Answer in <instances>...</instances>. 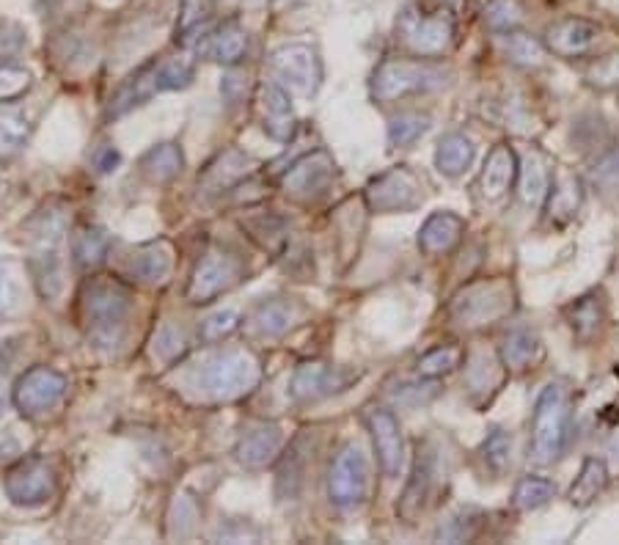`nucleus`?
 I'll use <instances>...</instances> for the list:
<instances>
[{
	"mask_svg": "<svg viewBox=\"0 0 619 545\" xmlns=\"http://www.w3.org/2000/svg\"><path fill=\"white\" fill-rule=\"evenodd\" d=\"M267 64H270V72L287 92L300 94V97H311L320 88L322 64L311 44H281V47L273 50Z\"/></svg>",
	"mask_w": 619,
	"mask_h": 545,
	"instance_id": "nucleus-11",
	"label": "nucleus"
},
{
	"mask_svg": "<svg viewBox=\"0 0 619 545\" xmlns=\"http://www.w3.org/2000/svg\"><path fill=\"white\" fill-rule=\"evenodd\" d=\"M3 488L9 502L17 504V507H42L55 496L58 477H55V469L47 463V458L31 455V458L17 460L6 471Z\"/></svg>",
	"mask_w": 619,
	"mask_h": 545,
	"instance_id": "nucleus-10",
	"label": "nucleus"
},
{
	"mask_svg": "<svg viewBox=\"0 0 619 545\" xmlns=\"http://www.w3.org/2000/svg\"><path fill=\"white\" fill-rule=\"evenodd\" d=\"M193 77H196V66H193V61L180 58V55L152 61V64L141 66L130 81L121 83L119 92L110 97L105 116H108V119H119V116L147 105L154 94L188 88L193 83Z\"/></svg>",
	"mask_w": 619,
	"mask_h": 545,
	"instance_id": "nucleus-2",
	"label": "nucleus"
},
{
	"mask_svg": "<svg viewBox=\"0 0 619 545\" xmlns=\"http://www.w3.org/2000/svg\"><path fill=\"white\" fill-rule=\"evenodd\" d=\"M587 83L589 86L600 88V92L619 88V53H611L606 55V58L595 61L587 72Z\"/></svg>",
	"mask_w": 619,
	"mask_h": 545,
	"instance_id": "nucleus-49",
	"label": "nucleus"
},
{
	"mask_svg": "<svg viewBox=\"0 0 619 545\" xmlns=\"http://www.w3.org/2000/svg\"><path fill=\"white\" fill-rule=\"evenodd\" d=\"M366 207L372 213H410L424 202L421 180L405 165L375 177L364 191Z\"/></svg>",
	"mask_w": 619,
	"mask_h": 545,
	"instance_id": "nucleus-13",
	"label": "nucleus"
},
{
	"mask_svg": "<svg viewBox=\"0 0 619 545\" xmlns=\"http://www.w3.org/2000/svg\"><path fill=\"white\" fill-rule=\"evenodd\" d=\"M366 427L372 432V444H375V455L383 474L388 480H397L405 463V438L397 416L386 408H372L366 414Z\"/></svg>",
	"mask_w": 619,
	"mask_h": 545,
	"instance_id": "nucleus-18",
	"label": "nucleus"
},
{
	"mask_svg": "<svg viewBox=\"0 0 619 545\" xmlns=\"http://www.w3.org/2000/svg\"><path fill=\"white\" fill-rule=\"evenodd\" d=\"M110 252V237L108 232L99 229V226H81L72 237V254H75L77 268L92 270L97 265L105 263Z\"/></svg>",
	"mask_w": 619,
	"mask_h": 545,
	"instance_id": "nucleus-36",
	"label": "nucleus"
},
{
	"mask_svg": "<svg viewBox=\"0 0 619 545\" xmlns=\"http://www.w3.org/2000/svg\"><path fill=\"white\" fill-rule=\"evenodd\" d=\"M462 359H466V353L460 348H455V344H438V348H433L418 359L416 372L421 381H427V377L429 381H438V377L455 372L462 364Z\"/></svg>",
	"mask_w": 619,
	"mask_h": 545,
	"instance_id": "nucleus-38",
	"label": "nucleus"
},
{
	"mask_svg": "<svg viewBox=\"0 0 619 545\" xmlns=\"http://www.w3.org/2000/svg\"><path fill=\"white\" fill-rule=\"evenodd\" d=\"M254 160L248 154L237 152V149H228V152L217 154L210 165L204 169V174L199 177V191L206 196H215V193L228 191L232 185H237L245 174L250 171Z\"/></svg>",
	"mask_w": 619,
	"mask_h": 545,
	"instance_id": "nucleus-24",
	"label": "nucleus"
},
{
	"mask_svg": "<svg viewBox=\"0 0 619 545\" xmlns=\"http://www.w3.org/2000/svg\"><path fill=\"white\" fill-rule=\"evenodd\" d=\"M515 309V289L506 278H488L462 289L449 306V317L455 325L466 331H479L493 322L504 320Z\"/></svg>",
	"mask_w": 619,
	"mask_h": 545,
	"instance_id": "nucleus-5",
	"label": "nucleus"
},
{
	"mask_svg": "<svg viewBox=\"0 0 619 545\" xmlns=\"http://www.w3.org/2000/svg\"><path fill=\"white\" fill-rule=\"evenodd\" d=\"M64 246H66V218L61 213H44L33 226L31 257H28V270H31L33 284L39 295L47 300L58 298L64 289Z\"/></svg>",
	"mask_w": 619,
	"mask_h": 545,
	"instance_id": "nucleus-4",
	"label": "nucleus"
},
{
	"mask_svg": "<svg viewBox=\"0 0 619 545\" xmlns=\"http://www.w3.org/2000/svg\"><path fill=\"white\" fill-rule=\"evenodd\" d=\"M593 174H595V182H600L606 191H619V149L606 152L604 158L595 163Z\"/></svg>",
	"mask_w": 619,
	"mask_h": 545,
	"instance_id": "nucleus-53",
	"label": "nucleus"
},
{
	"mask_svg": "<svg viewBox=\"0 0 619 545\" xmlns=\"http://www.w3.org/2000/svg\"><path fill=\"white\" fill-rule=\"evenodd\" d=\"M31 138V119L11 103H0V163L22 152Z\"/></svg>",
	"mask_w": 619,
	"mask_h": 545,
	"instance_id": "nucleus-30",
	"label": "nucleus"
},
{
	"mask_svg": "<svg viewBox=\"0 0 619 545\" xmlns=\"http://www.w3.org/2000/svg\"><path fill=\"white\" fill-rule=\"evenodd\" d=\"M11 383H9V359H3V350H0V416L6 414L9 408V397H11Z\"/></svg>",
	"mask_w": 619,
	"mask_h": 545,
	"instance_id": "nucleus-55",
	"label": "nucleus"
},
{
	"mask_svg": "<svg viewBox=\"0 0 619 545\" xmlns=\"http://www.w3.org/2000/svg\"><path fill=\"white\" fill-rule=\"evenodd\" d=\"M606 485H609V469H606V460L587 458L584 460L581 471H578L576 482H573L570 493H567V499H570L573 507H589V504L598 502V496L606 491Z\"/></svg>",
	"mask_w": 619,
	"mask_h": 545,
	"instance_id": "nucleus-32",
	"label": "nucleus"
},
{
	"mask_svg": "<svg viewBox=\"0 0 619 545\" xmlns=\"http://www.w3.org/2000/svg\"><path fill=\"white\" fill-rule=\"evenodd\" d=\"M243 278V263L232 254H206L202 263L193 270L191 284H188V300L193 306L212 303L217 295L228 292L234 284Z\"/></svg>",
	"mask_w": 619,
	"mask_h": 545,
	"instance_id": "nucleus-16",
	"label": "nucleus"
},
{
	"mask_svg": "<svg viewBox=\"0 0 619 545\" xmlns=\"http://www.w3.org/2000/svg\"><path fill=\"white\" fill-rule=\"evenodd\" d=\"M581 180L576 174H567V171H554V180H551V191H548V213L551 218L565 221L570 215H576V210L581 207Z\"/></svg>",
	"mask_w": 619,
	"mask_h": 545,
	"instance_id": "nucleus-34",
	"label": "nucleus"
},
{
	"mask_svg": "<svg viewBox=\"0 0 619 545\" xmlns=\"http://www.w3.org/2000/svg\"><path fill=\"white\" fill-rule=\"evenodd\" d=\"M446 77L449 75L429 61L388 58L377 66L375 77H372V97L377 103H397V99L410 97V94L444 88Z\"/></svg>",
	"mask_w": 619,
	"mask_h": 545,
	"instance_id": "nucleus-7",
	"label": "nucleus"
},
{
	"mask_svg": "<svg viewBox=\"0 0 619 545\" xmlns=\"http://www.w3.org/2000/svg\"><path fill=\"white\" fill-rule=\"evenodd\" d=\"M611 452H615V455H617V460H619V432H617L615 441H611Z\"/></svg>",
	"mask_w": 619,
	"mask_h": 545,
	"instance_id": "nucleus-56",
	"label": "nucleus"
},
{
	"mask_svg": "<svg viewBox=\"0 0 619 545\" xmlns=\"http://www.w3.org/2000/svg\"><path fill=\"white\" fill-rule=\"evenodd\" d=\"M66 394V377L61 372L50 370V366H33V370L22 372L17 377L14 388H11V403L28 419L50 414L58 408V403Z\"/></svg>",
	"mask_w": 619,
	"mask_h": 545,
	"instance_id": "nucleus-12",
	"label": "nucleus"
},
{
	"mask_svg": "<svg viewBox=\"0 0 619 545\" xmlns=\"http://www.w3.org/2000/svg\"><path fill=\"white\" fill-rule=\"evenodd\" d=\"M22 309V278L11 263H0V320Z\"/></svg>",
	"mask_w": 619,
	"mask_h": 545,
	"instance_id": "nucleus-45",
	"label": "nucleus"
},
{
	"mask_svg": "<svg viewBox=\"0 0 619 545\" xmlns=\"http://www.w3.org/2000/svg\"><path fill=\"white\" fill-rule=\"evenodd\" d=\"M245 3H250V6H265V3H270V0H245Z\"/></svg>",
	"mask_w": 619,
	"mask_h": 545,
	"instance_id": "nucleus-57",
	"label": "nucleus"
},
{
	"mask_svg": "<svg viewBox=\"0 0 619 545\" xmlns=\"http://www.w3.org/2000/svg\"><path fill=\"white\" fill-rule=\"evenodd\" d=\"M501 359H495V355H488V353H473L471 359H468V372H466V381H468V388H471L473 394H488V392H495V388L501 386Z\"/></svg>",
	"mask_w": 619,
	"mask_h": 545,
	"instance_id": "nucleus-37",
	"label": "nucleus"
},
{
	"mask_svg": "<svg viewBox=\"0 0 619 545\" xmlns=\"http://www.w3.org/2000/svg\"><path fill=\"white\" fill-rule=\"evenodd\" d=\"M517 177V154L515 149L506 147V143H499V147L490 149L488 160L482 165V174H479V193L488 202H499L510 193L512 182Z\"/></svg>",
	"mask_w": 619,
	"mask_h": 545,
	"instance_id": "nucleus-21",
	"label": "nucleus"
},
{
	"mask_svg": "<svg viewBox=\"0 0 619 545\" xmlns=\"http://www.w3.org/2000/svg\"><path fill=\"white\" fill-rule=\"evenodd\" d=\"M556 496V485L545 477H523L521 482L512 491V507L529 513V510H537L543 504H548Z\"/></svg>",
	"mask_w": 619,
	"mask_h": 545,
	"instance_id": "nucleus-39",
	"label": "nucleus"
},
{
	"mask_svg": "<svg viewBox=\"0 0 619 545\" xmlns=\"http://www.w3.org/2000/svg\"><path fill=\"white\" fill-rule=\"evenodd\" d=\"M567 438H570V392L565 383L556 381L540 392L534 405L529 460L537 466H551L562 458Z\"/></svg>",
	"mask_w": 619,
	"mask_h": 545,
	"instance_id": "nucleus-3",
	"label": "nucleus"
},
{
	"mask_svg": "<svg viewBox=\"0 0 619 545\" xmlns=\"http://www.w3.org/2000/svg\"><path fill=\"white\" fill-rule=\"evenodd\" d=\"M466 235V221L455 213H435L418 229V248L429 257L455 252L457 243Z\"/></svg>",
	"mask_w": 619,
	"mask_h": 545,
	"instance_id": "nucleus-23",
	"label": "nucleus"
},
{
	"mask_svg": "<svg viewBox=\"0 0 619 545\" xmlns=\"http://www.w3.org/2000/svg\"><path fill=\"white\" fill-rule=\"evenodd\" d=\"M259 105H262V127L276 141H289L295 132V110L292 99H289L287 88L281 83L270 81L259 88Z\"/></svg>",
	"mask_w": 619,
	"mask_h": 545,
	"instance_id": "nucleus-22",
	"label": "nucleus"
},
{
	"mask_svg": "<svg viewBox=\"0 0 619 545\" xmlns=\"http://www.w3.org/2000/svg\"><path fill=\"white\" fill-rule=\"evenodd\" d=\"M298 320H300V306L295 303V300L273 298L256 306L248 322L250 328H254V333H259V336H267V339H276V336H284V333H287Z\"/></svg>",
	"mask_w": 619,
	"mask_h": 545,
	"instance_id": "nucleus-26",
	"label": "nucleus"
},
{
	"mask_svg": "<svg viewBox=\"0 0 619 545\" xmlns=\"http://www.w3.org/2000/svg\"><path fill=\"white\" fill-rule=\"evenodd\" d=\"M482 458L495 477L504 474L512 466V436L501 427H493L482 444Z\"/></svg>",
	"mask_w": 619,
	"mask_h": 545,
	"instance_id": "nucleus-41",
	"label": "nucleus"
},
{
	"mask_svg": "<svg viewBox=\"0 0 619 545\" xmlns=\"http://www.w3.org/2000/svg\"><path fill=\"white\" fill-rule=\"evenodd\" d=\"M284 447V430L278 425H262L248 427V430L239 436L237 447H234V458L245 469H265L273 460L281 455Z\"/></svg>",
	"mask_w": 619,
	"mask_h": 545,
	"instance_id": "nucleus-19",
	"label": "nucleus"
},
{
	"mask_svg": "<svg viewBox=\"0 0 619 545\" xmlns=\"http://www.w3.org/2000/svg\"><path fill=\"white\" fill-rule=\"evenodd\" d=\"M171 270H174V248L166 241H154L136 248L130 259V272L143 284H166Z\"/></svg>",
	"mask_w": 619,
	"mask_h": 545,
	"instance_id": "nucleus-25",
	"label": "nucleus"
},
{
	"mask_svg": "<svg viewBox=\"0 0 619 545\" xmlns=\"http://www.w3.org/2000/svg\"><path fill=\"white\" fill-rule=\"evenodd\" d=\"M239 328V314L234 309H221L215 314H210L202 322V339L204 342H223L226 336H232Z\"/></svg>",
	"mask_w": 619,
	"mask_h": 545,
	"instance_id": "nucleus-48",
	"label": "nucleus"
},
{
	"mask_svg": "<svg viewBox=\"0 0 619 545\" xmlns=\"http://www.w3.org/2000/svg\"><path fill=\"white\" fill-rule=\"evenodd\" d=\"M33 86V75L25 66L0 64V103L20 99Z\"/></svg>",
	"mask_w": 619,
	"mask_h": 545,
	"instance_id": "nucleus-47",
	"label": "nucleus"
},
{
	"mask_svg": "<svg viewBox=\"0 0 619 545\" xmlns=\"http://www.w3.org/2000/svg\"><path fill=\"white\" fill-rule=\"evenodd\" d=\"M333 180H337V160L325 149H317V152L303 154V158L289 165L281 185L284 193L295 199V202H314L322 193H328Z\"/></svg>",
	"mask_w": 619,
	"mask_h": 545,
	"instance_id": "nucleus-14",
	"label": "nucleus"
},
{
	"mask_svg": "<svg viewBox=\"0 0 619 545\" xmlns=\"http://www.w3.org/2000/svg\"><path fill=\"white\" fill-rule=\"evenodd\" d=\"M397 39L418 58H438L455 42V22L446 11H424L408 6L397 20Z\"/></svg>",
	"mask_w": 619,
	"mask_h": 545,
	"instance_id": "nucleus-8",
	"label": "nucleus"
},
{
	"mask_svg": "<svg viewBox=\"0 0 619 545\" xmlns=\"http://www.w3.org/2000/svg\"><path fill=\"white\" fill-rule=\"evenodd\" d=\"M565 317H567V322H570V328H573V333H576L578 339H593L595 333L604 328V322H606V300H604V295H598V292H589V295H584V298H578L576 303H570L565 309Z\"/></svg>",
	"mask_w": 619,
	"mask_h": 545,
	"instance_id": "nucleus-31",
	"label": "nucleus"
},
{
	"mask_svg": "<svg viewBox=\"0 0 619 545\" xmlns=\"http://www.w3.org/2000/svg\"><path fill=\"white\" fill-rule=\"evenodd\" d=\"M435 477H438V452H435L433 444H418L410 480L397 502L399 521H405V524H416V519L424 513L429 496H433Z\"/></svg>",
	"mask_w": 619,
	"mask_h": 545,
	"instance_id": "nucleus-17",
	"label": "nucleus"
},
{
	"mask_svg": "<svg viewBox=\"0 0 619 545\" xmlns=\"http://www.w3.org/2000/svg\"><path fill=\"white\" fill-rule=\"evenodd\" d=\"M199 521V510L196 504L191 502L188 496H177L174 510H171V526H174L177 537H188L193 532Z\"/></svg>",
	"mask_w": 619,
	"mask_h": 545,
	"instance_id": "nucleus-52",
	"label": "nucleus"
},
{
	"mask_svg": "<svg viewBox=\"0 0 619 545\" xmlns=\"http://www.w3.org/2000/svg\"><path fill=\"white\" fill-rule=\"evenodd\" d=\"M355 381H359V372L348 370V366L309 361V364H300L298 370H295L292 381H289V397H292L295 403H317V399H325L344 392V388Z\"/></svg>",
	"mask_w": 619,
	"mask_h": 545,
	"instance_id": "nucleus-15",
	"label": "nucleus"
},
{
	"mask_svg": "<svg viewBox=\"0 0 619 545\" xmlns=\"http://www.w3.org/2000/svg\"><path fill=\"white\" fill-rule=\"evenodd\" d=\"M506 55H510L512 64L534 70V66H543L545 47L537 42V39L529 36V33L510 31L506 33Z\"/></svg>",
	"mask_w": 619,
	"mask_h": 545,
	"instance_id": "nucleus-42",
	"label": "nucleus"
},
{
	"mask_svg": "<svg viewBox=\"0 0 619 545\" xmlns=\"http://www.w3.org/2000/svg\"><path fill=\"white\" fill-rule=\"evenodd\" d=\"M517 174H521V199L526 204H543L545 199H548V191H551V180H554V174H551L548 163H545V158L540 152H529L526 158H523V163H517Z\"/></svg>",
	"mask_w": 619,
	"mask_h": 545,
	"instance_id": "nucleus-33",
	"label": "nucleus"
},
{
	"mask_svg": "<svg viewBox=\"0 0 619 545\" xmlns=\"http://www.w3.org/2000/svg\"><path fill=\"white\" fill-rule=\"evenodd\" d=\"M182 169H185V154H182L180 143H158L141 158V174L154 185L174 182L182 174Z\"/></svg>",
	"mask_w": 619,
	"mask_h": 545,
	"instance_id": "nucleus-29",
	"label": "nucleus"
},
{
	"mask_svg": "<svg viewBox=\"0 0 619 545\" xmlns=\"http://www.w3.org/2000/svg\"><path fill=\"white\" fill-rule=\"evenodd\" d=\"M429 130V116L421 114H403L397 119H392L388 125V143L392 147H410L418 138L427 136Z\"/></svg>",
	"mask_w": 619,
	"mask_h": 545,
	"instance_id": "nucleus-44",
	"label": "nucleus"
},
{
	"mask_svg": "<svg viewBox=\"0 0 619 545\" xmlns=\"http://www.w3.org/2000/svg\"><path fill=\"white\" fill-rule=\"evenodd\" d=\"M81 314L94 348L116 350L132 314V292L114 276H92L81 289Z\"/></svg>",
	"mask_w": 619,
	"mask_h": 545,
	"instance_id": "nucleus-1",
	"label": "nucleus"
},
{
	"mask_svg": "<svg viewBox=\"0 0 619 545\" xmlns=\"http://www.w3.org/2000/svg\"><path fill=\"white\" fill-rule=\"evenodd\" d=\"M499 359L501 364H504V370L510 372L529 370V366H534L543 359V342H540L537 333L529 331V328H515V331L506 333L504 342H501Z\"/></svg>",
	"mask_w": 619,
	"mask_h": 545,
	"instance_id": "nucleus-28",
	"label": "nucleus"
},
{
	"mask_svg": "<svg viewBox=\"0 0 619 545\" xmlns=\"http://www.w3.org/2000/svg\"><path fill=\"white\" fill-rule=\"evenodd\" d=\"M119 160H121V154L116 152L114 147H103L97 154H94V165H97L103 174H110V171H116Z\"/></svg>",
	"mask_w": 619,
	"mask_h": 545,
	"instance_id": "nucleus-54",
	"label": "nucleus"
},
{
	"mask_svg": "<svg viewBox=\"0 0 619 545\" xmlns=\"http://www.w3.org/2000/svg\"><path fill=\"white\" fill-rule=\"evenodd\" d=\"M482 521H484V515L479 513V510L466 507V510H460L455 519H449V524L440 526L438 537L440 541H449V543H466L477 535L479 526H482Z\"/></svg>",
	"mask_w": 619,
	"mask_h": 545,
	"instance_id": "nucleus-46",
	"label": "nucleus"
},
{
	"mask_svg": "<svg viewBox=\"0 0 619 545\" xmlns=\"http://www.w3.org/2000/svg\"><path fill=\"white\" fill-rule=\"evenodd\" d=\"M154 350H158V355L163 361H177L185 355L188 350V336L182 328L177 325H163L160 328V333L154 336Z\"/></svg>",
	"mask_w": 619,
	"mask_h": 545,
	"instance_id": "nucleus-50",
	"label": "nucleus"
},
{
	"mask_svg": "<svg viewBox=\"0 0 619 545\" xmlns=\"http://www.w3.org/2000/svg\"><path fill=\"white\" fill-rule=\"evenodd\" d=\"M473 163V143L462 132H449L435 149V169L444 177H460Z\"/></svg>",
	"mask_w": 619,
	"mask_h": 545,
	"instance_id": "nucleus-35",
	"label": "nucleus"
},
{
	"mask_svg": "<svg viewBox=\"0 0 619 545\" xmlns=\"http://www.w3.org/2000/svg\"><path fill=\"white\" fill-rule=\"evenodd\" d=\"M202 53L210 61H215V64H239V61L245 58V53H248V33H245L237 22H226V25H221L217 31L206 33Z\"/></svg>",
	"mask_w": 619,
	"mask_h": 545,
	"instance_id": "nucleus-27",
	"label": "nucleus"
},
{
	"mask_svg": "<svg viewBox=\"0 0 619 545\" xmlns=\"http://www.w3.org/2000/svg\"><path fill=\"white\" fill-rule=\"evenodd\" d=\"M215 14V3L212 0H182L180 6V25H177V33H180L182 42L199 33L206 22L212 20Z\"/></svg>",
	"mask_w": 619,
	"mask_h": 545,
	"instance_id": "nucleus-43",
	"label": "nucleus"
},
{
	"mask_svg": "<svg viewBox=\"0 0 619 545\" xmlns=\"http://www.w3.org/2000/svg\"><path fill=\"white\" fill-rule=\"evenodd\" d=\"M243 226L248 232H254L250 237L262 243V246H273V243L284 241V221L276 218V215H259V218H248L243 221Z\"/></svg>",
	"mask_w": 619,
	"mask_h": 545,
	"instance_id": "nucleus-51",
	"label": "nucleus"
},
{
	"mask_svg": "<svg viewBox=\"0 0 619 545\" xmlns=\"http://www.w3.org/2000/svg\"><path fill=\"white\" fill-rule=\"evenodd\" d=\"M484 25L495 33H510L523 25V6L517 0H490L484 6Z\"/></svg>",
	"mask_w": 619,
	"mask_h": 545,
	"instance_id": "nucleus-40",
	"label": "nucleus"
},
{
	"mask_svg": "<svg viewBox=\"0 0 619 545\" xmlns=\"http://www.w3.org/2000/svg\"><path fill=\"white\" fill-rule=\"evenodd\" d=\"M262 377L259 361L245 350H223L204 361L196 372L199 392L212 399H239L256 388Z\"/></svg>",
	"mask_w": 619,
	"mask_h": 545,
	"instance_id": "nucleus-6",
	"label": "nucleus"
},
{
	"mask_svg": "<svg viewBox=\"0 0 619 545\" xmlns=\"http://www.w3.org/2000/svg\"><path fill=\"white\" fill-rule=\"evenodd\" d=\"M600 31L593 22L581 20V17H567V20L554 22L545 31V47L559 58H578V55L589 53L598 42Z\"/></svg>",
	"mask_w": 619,
	"mask_h": 545,
	"instance_id": "nucleus-20",
	"label": "nucleus"
},
{
	"mask_svg": "<svg viewBox=\"0 0 619 545\" xmlns=\"http://www.w3.org/2000/svg\"><path fill=\"white\" fill-rule=\"evenodd\" d=\"M370 493V460L359 444H348L328 471V499L333 507L353 510Z\"/></svg>",
	"mask_w": 619,
	"mask_h": 545,
	"instance_id": "nucleus-9",
	"label": "nucleus"
}]
</instances>
